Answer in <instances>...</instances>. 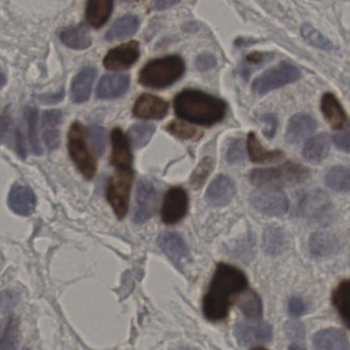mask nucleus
Masks as SVG:
<instances>
[{"label":"nucleus","instance_id":"obj_1","mask_svg":"<svg viewBox=\"0 0 350 350\" xmlns=\"http://www.w3.org/2000/svg\"><path fill=\"white\" fill-rule=\"evenodd\" d=\"M247 288L248 281L240 269L228 264L218 265L204 298L203 312L206 318L212 322L226 318L232 298Z\"/></svg>","mask_w":350,"mask_h":350},{"label":"nucleus","instance_id":"obj_2","mask_svg":"<svg viewBox=\"0 0 350 350\" xmlns=\"http://www.w3.org/2000/svg\"><path fill=\"white\" fill-rule=\"evenodd\" d=\"M174 110L181 119L212 125L224 118L226 105L221 99L197 90H183L174 99Z\"/></svg>","mask_w":350,"mask_h":350},{"label":"nucleus","instance_id":"obj_3","mask_svg":"<svg viewBox=\"0 0 350 350\" xmlns=\"http://www.w3.org/2000/svg\"><path fill=\"white\" fill-rule=\"evenodd\" d=\"M310 171L301 164L288 162L277 168H257L250 174L252 184L262 188L294 186L304 183L310 177Z\"/></svg>","mask_w":350,"mask_h":350},{"label":"nucleus","instance_id":"obj_4","mask_svg":"<svg viewBox=\"0 0 350 350\" xmlns=\"http://www.w3.org/2000/svg\"><path fill=\"white\" fill-rule=\"evenodd\" d=\"M185 70V62L179 55H167L149 62L139 73V82L146 88H167L183 75Z\"/></svg>","mask_w":350,"mask_h":350},{"label":"nucleus","instance_id":"obj_5","mask_svg":"<svg viewBox=\"0 0 350 350\" xmlns=\"http://www.w3.org/2000/svg\"><path fill=\"white\" fill-rule=\"evenodd\" d=\"M68 151L82 176L88 180L94 178L96 172V160L88 147L85 129L77 121L71 125L68 134Z\"/></svg>","mask_w":350,"mask_h":350},{"label":"nucleus","instance_id":"obj_6","mask_svg":"<svg viewBox=\"0 0 350 350\" xmlns=\"http://www.w3.org/2000/svg\"><path fill=\"white\" fill-rule=\"evenodd\" d=\"M133 182V172L131 168H117L116 173L109 181L107 197L119 219H123L129 210Z\"/></svg>","mask_w":350,"mask_h":350},{"label":"nucleus","instance_id":"obj_7","mask_svg":"<svg viewBox=\"0 0 350 350\" xmlns=\"http://www.w3.org/2000/svg\"><path fill=\"white\" fill-rule=\"evenodd\" d=\"M301 77L299 68L289 63H281L265 71L253 82V92L259 95L267 94L271 90L297 82Z\"/></svg>","mask_w":350,"mask_h":350},{"label":"nucleus","instance_id":"obj_8","mask_svg":"<svg viewBox=\"0 0 350 350\" xmlns=\"http://www.w3.org/2000/svg\"><path fill=\"white\" fill-rule=\"evenodd\" d=\"M234 336L243 347H259L273 339L271 325L262 321H244L234 327Z\"/></svg>","mask_w":350,"mask_h":350},{"label":"nucleus","instance_id":"obj_9","mask_svg":"<svg viewBox=\"0 0 350 350\" xmlns=\"http://www.w3.org/2000/svg\"><path fill=\"white\" fill-rule=\"evenodd\" d=\"M250 203L257 211L271 217L283 216L289 209L287 197L275 188H262L255 191L251 195Z\"/></svg>","mask_w":350,"mask_h":350},{"label":"nucleus","instance_id":"obj_10","mask_svg":"<svg viewBox=\"0 0 350 350\" xmlns=\"http://www.w3.org/2000/svg\"><path fill=\"white\" fill-rule=\"evenodd\" d=\"M332 209L330 197L322 190H312L306 193L299 203L301 217L310 221H322L328 217Z\"/></svg>","mask_w":350,"mask_h":350},{"label":"nucleus","instance_id":"obj_11","mask_svg":"<svg viewBox=\"0 0 350 350\" xmlns=\"http://www.w3.org/2000/svg\"><path fill=\"white\" fill-rule=\"evenodd\" d=\"M157 203V192L151 181L143 178L137 184V205L135 210V222L144 224L151 219Z\"/></svg>","mask_w":350,"mask_h":350},{"label":"nucleus","instance_id":"obj_12","mask_svg":"<svg viewBox=\"0 0 350 350\" xmlns=\"http://www.w3.org/2000/svg\"><path fill=\"white\" fill-rule=\"evenodd\" d=\"M139 55V43L137 41H129L111 49L105 57L104 65L107 69L112 71L129 69L137 61Z\"/></svg>","mask_w":350,"mask_h":350},{"label":"nucleus","instance_id":"obj_13","mask_svg":"<svg viewBox=\"0 0 350 350\" xmlns=\"http://www.w3.org/2000/svg\"><path fill=\"white\" fill-rule=\"evenodd\" d=\"M189 199L185 190L174 187L166 193L162 207V220L166 224H175L180 221L187 211Z\"/></svg>","mask_w":350,"mask_h":350},{"label":"nucleus","instance_id":"obj_14","mask_svg":"<svg viewBox=\"0 0 350 350\" xmlns=\"http://www.w3.org/2000/svg\"><path fill=\"white\" fill-rule=\"evenodd\" d=\"M167 112L168 103L155 95H142L133 106V115L137 118L161 119Z\"/></svg>","mask_w":350,"mask_h":350},{"label":"nucleus","instance_id":"obj_15","mask_svg":"<svg viewBox=\"0 0 350 350\" xmlns=\"http://www.w3.org/2000/svg\"><path fill=\"white\" fill-rule=\"evenodd\" d=\"M8 205L16 215L28 217L34 212L36 197L28 186L14 185L8 193Z\"/></svg>","mask_w":350,"mask_h":350},{"label":"nucleus","instance_id":"obj_16","mask_svg":"<svg viewBox=\"0 0 350 350\" xmlns=\"http://www.w3.org/2000/svg\"><path fill=\"white\" fill-rule=\"evenodd\" d=\"M236 195L234 183L224 175L216 177L208 187L206 199L214 207H224L228 205Z\"/></svg>","mask_w":350,"mask_h":350},{"label":"nucleus","instance_id":"obj_17","mask_svg":"<svg viewBox=\"0 0 350 350\" xmlns=\"http://www.w3.org/2000/svg\"><path fill=\"white\" fill-rule=\"evenodd\" d=\"M112 162L113 166L116 168H131L133 164V153H131V145L122 129H113L112 136Z\"/></svg>","mask_w":350,"mask_h":350},{"label":"nucleus","instance_id":"obj_18","mask_svg":"<svg viewBox=\"0 0 350 350\" xmlns=\"http://www.w3.org/2000/svg\"><path fill=\"white\" fill-rule=\"evenodd\" d=\"M317 129V123L308 114H296L288 123L286 140L289 144H297L312 135Z\"/></svg>","mask_w":350,"mask_h":350},{"label":"nucleus","instance_id":"obj_19","mask_svg":"<svg viewBox=\"0 0 350 350\" xmlns=\"http://www.w3.org/2000/svg\"><path fill=\"white\" fill-rule=\"evenodd\" d=\"M161 250L177 264L185 263L189 259V250L181 236L174 232H163L158 238Z\"/></svg>","mask_w":350,"mask_h":350},{"label":"nucleus","instance_id":"obj_20","mask_svg":"<svg viewBox=\"0 0 350 350\" xmlns=\"http://www.w3.org/2000/svg\"><path fill=\"white\" fill-rule=\"evenodd\" d=\"M96 74V68L85 67L74 77L71 86V98L74 103L80 104L90 99Z\"/></svg>","mask_w":350,"mask_h":350},{"label":"nucleus","instance_id":"obj_21","mask_svg":"<svg viewBox=\"0 0 350 350\" xmlns=\"http://www.w3.org/2000/svg\"><path fill=\"white\" fill-rule=\"evenodd\" d=\"M129 88V77L126 75H106L98 82L96 97L102 100L122 97Z\"/></svg>","mask_w":350,"mask_h":350},{"label":"nucleus","instance_id":"obj_22","mask_svg":"<svg viewBox=\"0 0 350 350\" xmlns=\"http://www.w3.org/2000/svg\"><path fill=\"white\" fill-rule=\"evenodd\" d=\"M321 109L325 118L333 129H341L345 127L347 123V113L343 110L338 99L332 92H327L323 96Z\"/></svg>","mask_w":350,"mask_h":350},{"label":"nucleus","instance_id":"obj_23","mask_svg":"<svg viewBox=\"0 0 350 350\" xmlns=\"http://www.w3.org/2000/svg\"><path fill=\"white\" fill-rule=\"evenodd\" d=\"M312 341L314 349L320 350H347L350 347L349 339L338 329L319 331Z\"/></svg>","mask_w":350,"mask_h":350},{"label":"nucleus","instance_id":"obj_24","mask_svg":"<svg viewBox=\"0 0 350 350\" xmlns=\"http://www.w3.org/2000/svg\"><path fill=\"white\" fill-rule=\"evenodd\" d=\"M113 10V0H88L85 18L90 26L98 29L108 22Z\"/></svg>","mask_w":350,"mask_h":350},{"label":"nucleus","instance_id":"obj_25","mask_svg":"<svg viewBox=\"0 0 350 350\" xmlns=\"http://www.w3.org/2000/svg\"><path fill=\"white\" fill-rule=\"evenodd\" d=\"M61 111L49 110L42 114L43 140L49 150H55L59 145V123L62 121Z\"/></svg>","mask_w":350,"mask_h":350},{"label":"nucleus","instance_id":"obj_26","mask_svg":"<svg viewBox=\"0 0 350 350\" xmlns=\"http://www.w3.org/2000/svg\"><path fill=\"white\" fill-rule=\"evenodd\" d=\"M330 151V137L327 134H320L308 140L302 150V155L312 164H320L328 156Z\"/></svg>","mask_w":350,"mask_h":350},{"label":"nucleus","instance_id":"obj_27","mask_svg":"<svg viewBox=\"0 0 350 350\" xmlns=\"http://www.w3.org/2000/svg\"><path fill=\"white\" fill-rule=\"evenodd\" d=\"M310 247L312 254L319 257H326L338 252L340 242L330 232H318L310 238Z\"/></svg>","mask_w":350,"mask_h":350},{"label":"nucleus","instance_id":"obj_28","mask_svg":"<svg viewBox=\"0 0 350 350\" xmlns=\"http://www.w3.org/2000/svg\"><path fill=\"white\" fill-rule=\"evenodd\" d=\"M247 147H248L249 158L255 164H269V162H279L284 158V153L281 150L269 151L265 149L254 133L249 134Z\"/></svg>","mask_w":350,"mask_h":350},{"label":"nucleus","instance_id":"obj_29","mask_svg":"<svg viewBox=\"0 0 350 350\" xmlns=\"http://www.w3.org/2000/svg\"><path fill=\"white\" fill-rule=\"evenodd\" d=\"M139 27V18L133 14H126L112 25L107 32L106 39L109 41L121 40L135 34Z\"/></svg>","mask_w":350,"mask_h":350},{"label":"nucleus","instance_id":"obj_30","mask_svg":"<svg viewBox=\"0 0 350 350\" xmlns=\"http://www.w3.org/2000/svg\"><path fill=\"white\" fill-rule=\"evenodd\" d=\"M287 247V236L282 228L271 226L263 234V249L271 256H277L285 251Z\"/></svg>","mask_w":350,"mask_h":350},{"label":"nucleus","instance_id":"obj_31","mask_svg":"<svg viewBox=\"0 0 350 350\" xmlns=\"http://www.w3.org/2000/svg\"><path fill=\"white\" fill-rule=\"evenodd\" d=\"M62 42L70 49H85L92 45V38L83 27L76 26L66 29L59 35Z\"/></svg>","mask_w":350,"mask_h":350},{"label":"nucleus","instance_id":"obj_32","mask_svg":"<svg viewBox=\"0 0 350 350\" xmlns=\"http://www.w3.org/2000/svg\"><path fill=\"white\" fill-rule=\"evenodd\" d=\"M332 300L343 323L350 328V281L339 284L333 292Z\"/></svg>","mask_w":350,"mask_h":350},{"label":"nucleus","instance_id":"obj_33","mask_svg":"<svg viewBox=\"0 0 350 350\" xmlns=\"http://www.w3.org/2000/svg\"><path fill=\"white\" fill-rule=\"evenodd\" d=\"M327 186L337 192H349L350 191V168L347 166H334L327 173Z\"/></svg>","mask_w":350,"mask_h":350},{"label":"nucleus","instance_id":"obj_34","mask_svg":"<svg viewBox=\"0 0 350 350\" xmlns=\"http://www.w3.org/2000/svg\"><path fill=\"white\" fill-rule=\"evenodd\" d=\"M25 115H26L27 123H28L29 143H30L31 150L35 155H40L42 153V149H41L38 129H37V125H38L37 109L27 107Z\"/></svg>","mask_w":350,"mask_h":350},{"label":"nucleus","instance_id":"obj_35","mask_svg":"<svg viewBox=\"0 0 350 350\" xmlns=\"http://www.w3.org/2000/svg\"><path fill=\"white\" fill-rule=\"evenodd\" d=\"M156 127L149 123H139L129 129V135L131 143L137 149L145 147L155 133Z\"/></svg>","mask_w":350,"mask_h":350},{"label":"nucleus","instance_id":"obj_36","mask_svg":"<svg viewBox=\"0 0 350 350\" xmlns=\"http://www.w3.org/2000/svg\"><path fill=\"white\" fill-rule=\"evenodd\" d=\"M300 31L304 38L317 49H323V51H331L333 49L332 42L312 25L306 23L302 25Z\"/></svg>","mask_w":350,"mask_h":350},{"label":"nucleus","instance_id":"obj_37","mask_svg":"<svg viewBox=\"0 0 350 350\" xmlns=\"http://www.w3.org/2000/svg\"><path fill=\"white\" fill-rule=\"evenodd\" d=\"M239 308L245 316L250 318H257L262 314V303L260 298L254 292H249L241 298Z\"/></svg>","mask_w":350,"mask_h":350},{"label":"nucleus","instance_id":"obj_38","mask_svg":"<svg viewBox=\"0 0 350 350\" xmlns=\"http://www.w3.org/2000/svg\"><path fill=\"white\" fill-rule=\"evenodd\" d=\"M214 162L210 158H204L199 166L196 168L195 172L191 175V183L193 188H200L203 186L204 183L207 180L210 173L213 170Z\"/></svg>","mask_w":350,"mask_h":350},{"label":"nucleus","instance_id":"obj_39","mask_svg":"<svg viewBox=\"0 0 350 350\" xmlns=\"http://www.w3.org/2000/svg\"><path fill=\"white\" fill-rule=\"evenodd\" d=\"M167 131L172 134V135H174L175 137L183 140L197 139L201 135L197 129L185 125V123H180V121H172V123H170L168 125Z\"/></svg>","mask_w":350,"mask_h":350},{"label":"nucleus","instance_id":"obj_40","mask_svg":"<svg viewBox=\"0 0 350 350\" xmlns=\"http://www.w3.org/2000/svg\"><path fill=\"white\" fill-rule=\"evenodd\" d=\"M90 139L94 145V151L98 156L103 155L106 149L107 135L105 129L100 125H92L90 129Z\"/></svg>","mask_w":350,"mask_h":350},{"label":"nucleus","instance_id":"obj_41","mask_svg":"<svg viewBox=\"0 0 350 350\" xmlns=\"http://www.w3.org/2000/svg\"><path fill=\"white\" fill-rule=\"evenodd\" d=\"M226 160L230 164H240L245 160V148L242 140H232L226 150Z\"/></svg>","mask_w":350,"mask_h":350},{"label":"nucleus","instance_id":"obj_42","mask_svg":"<svg viewBox=\"0 0 350 350\" xmlns=\"http://www.w3.org/2000/svg\"><path fill=\"white\" fill-rule=\"evenodd\" d=\"M286 334L294 341H301L304 338V325L299 323H288L286 325Z\"/></svg>","mask_w":350,"mask_h":350},{"label":"nucleus","instance_id":"obj_43","mask_svg":"<svg viewBox=\"0 0 350 350\" xmlns=\"http://www.w3.org/2000/svg\"><path fill=\"white\" fill-rule=\"evenodd\" d=\"M261 121H262L263 125H265V127H263V134H265V137L271 139V138H273V136L275 135V131H277V117L273 114H267L262 117Z\"/></svg>","mask_w":350,"mask_h":350},{"label":"nucleus","instance_id":"obj_44","mask_svg":"<svg viewBox=\"0 0 350 350\" xmlns=\"http://www.w3.org/2000/svg\"><path fill=\"white\" fill-rule=\"evenodd\" d=\"M216 62L215 57L211 53H203V55H199L198 59L196 60V67L198 70L201 71H206V70L213 69L215 67Z\"/></svg>","mask_w":350,"mask_h":350},{"label":"nucleus","instance_id":"obj_45","mask_svg":"<svg viewBox=\"0 0 350 350\" xmlns=\"http://www.w3.org/2000/svg\"><path fill=\"white\" fill-rule=\"evenodd\" d=\"M306 305L304 300L298 297H294L290 300L289 305H288V312H289L290 316L293 318H299L306 312Z\"/></svg>","mask_w":350,"mask_h":350},{"label":"nucleus","instance_id":"obj_46","mask_svg":"<svg viewBox=\"0 0 350 350\" xmlns=\"http://www.w3.org/2000/svg\"><path fill=\"white\" fill-rule=\"evenodd\" d=\"M334 143L337 148L345 152H350V131L343 132L334 136Z\"/></svg>","mask_w":350,"mask_h":350},{"label":"nucleus","instance_id":"obj_47","mask_svg":"<svg viewBox=\"0 0 350 350\" xmlns=\"http://www.w3.org/2000/svg\"><path fill=\"white\" fill-rule=\"evenodd\" d=\"M14 326H16V325H14L12 324V323H10L8 331H6L5 334H4L3 339H2L1 341V345L5 343V345H4L3 349H6V347H8V342L14 343V340H16V327Z\"/></svg>","mask_w":350,"mask_h":350},{"label":"nucleus","instance_id":"obj_48","mask_svg":"<svg viewBox=\"0 0 350 350\" xmlns=\"http://www.w3.org/2000/svg\"><path fill=\"white\" fill-rule=\"evenodd\" d=\"M179 0H152L153 8L156 10H164L172 8Z\"/></svg>","mask_w":350,"mask_h":350},{"label":"nucleus","instance_id":"obj_49","mask_svg":"<svg viewBox=\"0 0 350 350\" xmlns=\"http://www.w3.org/2000/svg\"><path fill=\"white\" fill-rule=\"evenodd\" d=\"M10 125H12V121H10V117L0 115V141L8 135Z\"/></svg>","mask_w":350,"mask_h":350},{"label":"nucleus","instance_id":"obj_50","mask_svg":"<svg viewBox=\"0 0 350 350\" xmlns=\"http://www.w3.org/2000/svg\"><path fill=\"white\" fill-rule=\"evenodd\" d=\"M6 84V76L5 73H4L3 70L0 67V88H3Z\"/></svg>","mask_w":350,"mask_h":350},{"label":"nucleus","instance_id":"obj_51","mask_svg":"<svg viewBox=\"0 0 350 350\" xmlns=\"http://www.w3.org/2000/svg\"><path fill=\"white\" fill-rule=\"evenodd\" d=\"M122 1H124V2H133V1H135V0H122Z\"/></svg>","mask_w":350,"mask_h":350}]
</instances>
